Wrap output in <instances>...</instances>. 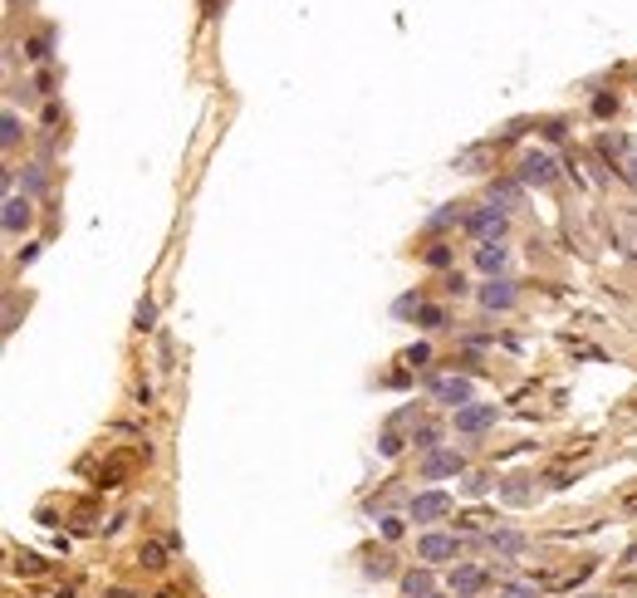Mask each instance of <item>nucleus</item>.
<instances>
[{
    "instance_id": "7",
    "label": "nucleus",
    "mask_w": 637,
    "mask_h": 598,
    "mask_svg": "<svg viewBox=\"0 0 637 598\" xmlns=\"http://www.w3.org/2000/svg\"><path fill=\"white\" fill-rule=\"evenodd\" d=\"M486 422H495V412H490V407H466V412L456 417V427H466V432H481Z\"/></svg>"
},
{
    "instance_id": "9",
    "label": "nucleus",
    "mask_w": 637,
    "mask_h": 598,
    "mask_svg": "<svg viewBox=\"0 0 637 598\" xmlns=\"http://www.w3.org/2000/svg\"><path fill=\"white\" fill-rule=\"evenodd\" d=\"M500 265H505V250H500V245H495V250L486 245V250H481V270H500Z\"/></svg>"
},
{
    "instance_id": "6",
    "label": "nucleus",
    "mask_w": 637,
    "mask_h": 598,
    "mask_svg": "<svg viewBox=\"0 0 637 598\" xmlns=\"http://www.w3.org/2000/svg\"><path fill=\"white\" fill-rule=\"evenodd\" d=\"M481 584H486V574H481V569H456V574H451V589H456L461 598H471Z\"/></svg>"
},
{
    "instance_id": "13",
    "label": "nucleus",
    "mask_w": 637,
    "mask_h": 598,
    "mask_svg": "<svg viewBox=\"0 0 637 598\" xmlns=\"http://www.w3.org/2000/svg\"><path fill=\"white\" fill-rule=\"evenodd\" d=\"M495 549H505V554H515V549H520V539H515V535H495Z\"/></svg>"
},
{
    "instance_id": "11",
    "label": "nucleus",
    "mask_w": 637,
    "mask_h": 598,
    "mask_svg": "<svg viewBox=\"0 0 637 598\" xmlns=\"http://www.w3.org/2000/svg\"><path fill=\"white\" fill-rule=\"evenodd\" d=\"M510 290H505V285H500V290H495V285H490V290H486V304H510Z\"/></svg>"
},
{
    "instance_id": "14",
    "label": "nucleus",
    "mask_w": 637,
    "mask_h": 598,
    "mask_svg": "<svg viewBox=\"0 0 637 598\" xmlns=\"http://www.w3.org/2000/svg\"><path fill=\"white\" fill-rule=\"evenodd\" d=\"M412 441H417V446H431V441H436V427H422V432H417Z\"/></svg>"
},
{
    "instance_id": "8",
    "label": "nucleus",
    "mask_w": 637,
    "mask_h": 598,
    "mask_svg": "<svg viewBox=\"0 0 637 598\" xmlns=\"http://www.w3.org/2000/svg\"><path fill=\"white\" fill-rule=\"evenodd\" d=\"M451 471H461V456H431V461L422 466L426 481H436V476H451Z\"/></svg>"
},
{
    "instance_id": "1",
    "label": "nucleus",
    "mask_w": 637,
    "mask_h": 598,
    "mask_svg": "<svg viewBox=\"0 0 637 598\" xmlns=\"http://www.w3.org/2000/svg\"><path fill=\"white\" fill-rule=\"evenodd\" d=\"M520 177H525L530 187H549V182H554V157L530 152V157H525V167H520Z\"/></svg>"
},
{
    "instance_id": "4",
    "label": "nucleus",
    "mask_w": 637,
    "mask_h": 598,
    "mask_svg": "<svg viewBox=\"0 0 637 598\" xmlns=\"http://www.w3.org/2000/svg\"><path fill=\"white\" fill-rule=\"evenodd\" d=\"M431 393H436V398H441V402H456V407H461V402H471V383H456V378H441V383H436Z\"/></svg>"
},
{
    "instance_id": "5",
    "label": "nucleus",
    "mask_w": 637,
    "mask_h": 598,
    "mask_svg": "<svg viewBox=\"0 0 637 598\" xmlns=\"http://www.w3.org/2000/svg\"><path fill=\"white\" fill-rule=\"evenodd\" d=\"M466 226H471L476 236H490V231L500 236V231H505V216H500V211H476V216H471Z\"/></svg>"
},
{
    "instance_id": "10",
    "label": "nucleus",
    "mask_w": 637,
    "mask_h": 598,
    "mask_svg": "<svg viewBox=\"0 0 637 598\" xmlns=\"http://www.w3.org/2000/svg\"><path fill=\"white\" fill-rule=\"evenodd\" d=\"M20 206H25V201H10V211H5V226H10V231H20V216H30V211H20Z\"/></svg>"
},
{
    "instance_id": "2",
    "label": "nucleus",
    "mask_w": 637,
    "mask_h": 598,
    "mask_svg": "<svg viewBox=\"0 0 637 598\" xmlns=\"http://www.w3.org/2000/svg\"><path fill=\"white\" fill-rule=\"evenodd\" d=\"M446 510H451V500L441 496V491H426V496L412 500V515H417V520H436V515H446Z\"/></svg>"
},
{
    "instance_id": "3",
    "label": "nucleus",
    "mask_w": 637,
    "mask_h": 598,
    "mask_svg": "<svg viewBox=\"0 0 637 598\" xmlns=\"http://www.w3.org/2000/svg\"><path fill=\"white\" fill-rule=\"evenodd\" d=\"M451 554H456V539H446V535H426L422 539V559H436V564H441V559H451Z\"/></svg>"
},
{
    "instance_id": "12",
    "label": "nucleus",
    "mask_w": 637,
    "mask_h": 598,
    "mask_svg": "<svg viewBox=\"0 0 637 598\" xmlns=\"http://www.w3.org/2000/svg\"><path fill=\"white\" fill-rule=\"evenodd\" d=\"M422 324H426V329H441V324H446V314H441V309H422Z\"/></svg>"
}]
</instances>
